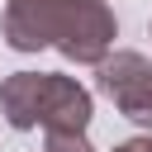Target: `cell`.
<instances>
[{"instance_id": "7a4b0ae2", "label": "cell", "mask_w": 152, "mask_h": 152, "mask_svg": "<svg viewBox=\"0 0 152 152\" xmlns=\"http://www.w3.org/2000/svg\"><path fill=\"white\" fill-rule=\"evenodd\" d=\"M95 86L104 100H114V109L124 119H133L138 128H152V62L142 52H109L95 66Z\"/></svg>"}, {"instance_id": "8992f818", "label": "cell", "mask_w": 152, "mask_h": 152, "mask_svg": "<svg viewBox=\"0 0 152 152\" xmlns=\"http://www.w3.org/2000/svg\"><path fill=\"white\" fill-rule=\"evenodd\" d=\"M147 38H152V24H147Z\"/></svg>"}, {"instance_id": "277c9868", "label": "cell", "mask_w": 152, "mask_h": 152, "mask_svg": "<svg viewBox=\"0 0 152 152\" xmlns=\"http://www.w3.org/2000/svg\"><path fill=\"white\" fill-rule=\"evenodd\" d=\"M43 152H95L86 133H43Z\"/></svg>"}, {"instance_id": "6da1fadb", "label": "cell", "mask_w": 152, "mask_h": 152, "mask_svg": "<svg viewBox=\"0 0 152 152\" xmlns=\"http://www.w3.org/2000/svg\"><path fill=\"white\" fill-rule=\"evenodd\" d=\"M0 38L14 52L57 48L76 66H100L114 52L119 19L104 0H10L0 14Z\"/></svg>"}, {"instance_id": "5b68a950", "label": "cell", "mask_w": 152, "mask_h": 152, "mask_svg": "<svg viewBox=\"0 0 152 152\" xmlns=\"http://www.w3.org/2000/svg\"><path fill=\"white\" fill-rule=\"evenodd\" d=\"M114 152H152V133H142V138H124V142H114Z\"/></svg>"}, {"instance_id": "3957f363", "label": "cell", "mask_w": 152, "mask_h": 152, "mask_svg": "<svg viewBox=\"0 0 152 152\" xmlns=\"http://www.w3.org/2000/svg\"><path fill=\"white\" fill-rule=\"evenodd\" d=\"M90 114H95V100L76 76L38 71V81H33V128H43V133H86Z\"/></svg>"}]
</instances>
